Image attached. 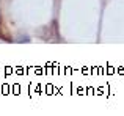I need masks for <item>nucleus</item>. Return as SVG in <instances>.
<instances>
[{"instance_id": "1", "label": "nucleus", "mask_w": 124, "mask_h": 116, "mask_svg": "<svg viewBox=\"0 0 124 116\" xmlns=\"http://www.w3.org/2000/svg\"><path fill=\"white\" fill-rule=\"evenodd\" d=\"M0 38H2V39H5V41H11V36H9V33L6 31V27L3 25L2 19H0Z\"/></svg>"}]
</instances>
